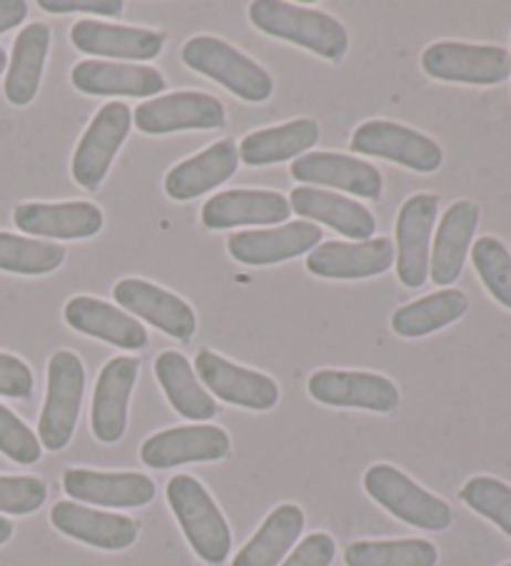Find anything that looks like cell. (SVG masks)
<instances>
[{
  "mask_svg": "<svg viewBox=\"0 0 511 566\" xmlns=\"http://www.w3.org/2000/svg\"><path fill=\"white\" fill-rule=\"evenodd\" d=\"M254 28L272 38L307 48L330 63H340L350 51V35L337 18L312 8L282 3V0H254L250 6Z\"/></svg>",
  "mask_w": 511,
  "mask_h": 566,
  "instance_id": "6da1fadb",
  "label": "cell"
},
{
  "mask_svg": "<svg viewBox=\"0 0 511 566\" xmlns=\"http://www.w3.org/2000/svg\"><path fill=\"white\" fill-rule=\"evenodd\" d=\"M167 504L188 536L192 552L205 564H222L232 549V534L220 506L210 492L190 474H178L167 482Z\"/></svg>",
  "mask_w": 511,
  "mask_h": 566,
  "instance_id": "7a4b0ae2",
  "label": "cell"
},
{
  "mask_svg": "<svg viewBox=\"0 0 511 566\" xmlns=\"http://www.w3.org/2000/svg\"><path fill=\"white\" fill-rule=\"evenodd\" d=\"M182 63L195 73L228 87L248 103H264L274 93L272 75L260 63L240 53L238 48L212 35L190 38L182 45Z\"/></svg>",
  "mask_w": 511,
  "mask_h": 566,
  "instance_id": "3957f363",
  "label": "cell"
},
{
  "mask_svg": "<svg viewBox=\"0 0 511 566\" xmlns=\"http://www.w3.org/2000/svg\"><path fill=\"white\" fill-rule=\"evenodd\" d=\"M85 395V367L75 353L61 349L48 363V392L41 419H38V439L48 452H61L75 434L77 417Z\"/></svg>",
  "mask_w": 511,
  "mask_h": 566,
  "instance_id": "277c9868",
  "label": "cell"
},
{
  "mask_svg": "<svg viewBox=\"0 0 511 566\" xmlns=\"http://www.w3.org/2000/svg\"><path fill=\"white\" fill-rule=\"evenodd\" d=\"M365 490L382 510L425 532H445L455 522L451 506L392 464H375L365 472Z\"/></svg>",
  "mask_w": 511,
  "mask_h": 566,
  "instance_id": "5b68a950",
  "label": "cell"
},
{
  "mask_svg": "<svg viewBox=\"0 0 511 566\" xmlns=\"http://www.w3.org/2000/svg\"><path fill=\"white\" fill-rule=\"evenodd\" d=\"M421 67L435 81L499 85L511 75V55L499 45L439 41L421 53Z\"/></svg>",
  "mask_w": 511,
  "mask_h": 566,
  "instance_id": "8992f818",
  "label": "cell"
},
{
  "mask_svg": "<svg viewBox=\"0 0 511 566\" xmlns=\"http://www.w3.org/2000/svg\"><path fill=\"white\" fill-rule=\"evenodd\" d=\"M350 150L397 163L415 172H437L445 163V153L429 135L392 120L362 123L352 133Z\"/></svg>",
  "mask_w": 511,
  "mask_h": 566,
  "instance_id": "52a82bcc",
  "label": "cell"
},
{
  "mask_svg": "<svg viewBox=\"0 0 511 566\" xmlns=\"http://www.w3.org/2000/svg\"><path fill=\"white\" fill-rule=\"evenodd\" d=\"M133 111L125 103H107L95 113L73 155V180L85 190H97L131 133Z\"/></svg>",
  "mask_w": 511,
  "mask_h": 566,
  "instance_id": "ba28073f",
  "label": "cell"
},
{
  "mask_svg": "<svg viewBox=\"0 0 511 566\" xmlns=\"http://www.w3.org/2000/svg\"><path fill=\"white\" fill-rule=\"evenodd\" d=\"M439 195L417 192L405 200L397 214V277L405 287L417 290L429 280V255Z\"/></svg>",
  "mask_w": 511,
  "mask_h": 566,
  "instance_id": "9c48e42d",
  "label": "cell"
},
{
  "mask_svg": "<svg viewBox=\"0 0 511 566\" xmlns=\"http://www.w3.org/2000/svg\"><path fill=\"white\" fill-rule=\"evenodd\" d=\"M133 120L145 135L215 130L225 125V105L215 95L180 91L153 97L135 107Z\"/></svg>",
  "mask_w": 511,
  "mask_h": 566,
  "instance_id": "30bf717a",
  "label": "cell"
},
{
  "mask_svg": "<svg viewBox=\"0 0 511 566\" xmlns=\"http://www.w3.org/2000/svg\"><path fill=\"white\" fill-rule=\"evenodd\" d=\"M195 369L202 385L222 402L252 409V412H268L280 402V387L272 377L230 363L212 349H200L195 357Z\"/></svg>",
  "mask_w": 511,
  "mask_h": 566,
  "instance_id": "8fae6325",
  "label": "cell"
},
{
  "mask_svg": "<svg viewBox=\"0 0 511 566\" xmlns=\"http://www.w3.org/2000/svg\"><path fill=\"white\" fill-rule=\"evenodd\" d=\"M310 397L327 407L367 409L389 415L399 407V389L392 379L375 373H352V369H320L307 382Z\"/></svg>",
  "mask_w": 511,
  "mask_h": 566,
  "instance_id": "7c38bea8",
  "label": "cell"
},
{
  "mask_svg": "<svg viewBox=\"0 0 511 566\" xmlns=\"http://www.w3.org/2000/svg\"><path fill=\"white\" fill-rule=\"evenodd\" d=\"M230 452V434L215 424H185L147 437L140 460L150 470H173L192 462H218Z\"/></svg>",
  "mask_w": 511,
  "mask_h": 566,
  "instance_id": "4fadbf2b",
  "label": "cell"
},
{
  "mask_svg": "<svg viewBox=\"0 0 511 566\" xmlns=\"http://www.w3.org/2000/svg\"><path fill=\"white\" fill-rule=\"evenodd\" d=\"M113 295L123 310L150 322L153 327L165 332V335L182 339V343L190 339L195 329H198V317H195V310L188 302L173 295V292H167L165 287L155 285V282L125 277L117 282Z\"/></svg>",
  "mask_w": 511,
  "mask_h": 566,
  "instance_id": "5bb4252c",
  "label": "cell"
},
{
  "mask_svg": "<svg viewBox=\"0 0 511 566\" xmlns=\"http://www.w3.org/2000/svg\"><path fill=\"white\" fill-rule=\"evenodd\" d=\"M324 232L314 222L294 220L274 230H250L234 232L228 238V250L232 260L250 268H268L278 262H288L320 248Z\"/></svg>",
  "mask_w": 511,
  "mask_h": 566,
  "instance_id": "9a60e30c",
  "label": "cell"
},
{
  "mask_svg": "<svg viewBox=\"0 0 511 566\" xmlns=\"http://www.w3.org/2000/svg\"><path fill=\"white\" fill-rule=\"evenodd\" d=\"M140 373L137 357H115L97 375L91 424L95 439L103 444L121 442L127 429V405H131L133 389Z\"/></svg>",
  "mask_w": 511,
  "mask_h": 566,
  "instance_id": "2e32d148",
  "label": "cell"
},
{
  "mask_svg": "<svg viewBox=\"0 0 511 566\" xmlns=\"http://www.w3.org/2000/svg\"><path fill=\"white\" fill-rule=\"evenodd\" d=\"M21 232L33 238L87 240L103 230V210L93 202H23L13 212Z\"/></svg>",
  "mask_w": 511,
  "mask_h": 566,
  "instance_id": "e0dca14e",
  "label": "cell"
},
{
  "mask_svg": "<svg viewBox=\"0 0 511 566\" xmlns=\"http://www.w3.org/2000/svg\"><path fill=\"white\" fill-rule=\"evenodd\" d=\"M290 175L304 182V188L324 185V188H337L367 200H379L385 190V180L375 165L359 160L355 155L307 153L292 163Z\"/></svg>",
  "mask_w": 511,
  "mask_h": 566,
  "instance_id": "ac0fdd59",
  "label": "cell"
},
{
  "mask_svg": "<svg viewBox=\"0 0 511 566\" xmlns=\"http://www.w3.org/2000/svg\"><path fill=\"white\" fill-rule=\"evenodd\" d=\"M395 262V245L389 238L362 242H322L307 255V270L327 280H365L387 272Z\"/></svg>",
  "mask_w": 511,
  "mask_h": 566,
  "instance_id": "d6986e66",
  "label": "cell"
},
{
  "mask_svg": "<svg viewBox=\"0 0 511 566\" xmlns=\"http://www.w3.org/2000/svg\"><path fill=\"white\" fill-rule=\"evenodd\" d=\"M51 522L58 532L71 539L105 552H123L133 546L140 534V524L131 516L97 512L75 502H58L51 512Z\"/></svg>",
  "mask_w": 511,
  "mask_h": 566,
  "instance_id": "ffe728a7",
  "label": "cell"
},
{
  "mask_svg": "<svg viewBox=\"0 0 511 566\" xmlns=\"http://www.w3.org/2000/svg\"><path fill=\"white\" fill-rule=\"evenodd\" d=\"M63 490L75 502L111 506V510H133L155 500V482L137 472H93L67 470Z\"/></svg>",
  "mask_w": 511,
  "mask_h": 566,
  "instance_id": "44dd1931",
  "label": "cell"
},
{
  "mask_svg": "<svg viewBox=\"0 0 511 566\" xmlns=\"http://www.w3.org/2000/svg\"><path fill=\"white\" fill-rule=\"evenodd\" d=\"M71 43L81 53L113 61H153L163 53L165 33L147 28L111 25L101 21H77L71 28Z\"/></svg>",
  "mask_w": 511,
  "mask_h": 566,
  "instance_id": "7402d4cb",
  "label": "cell"
},
{
  "mask_svg": "<svg viewBox=\"0 0 511 566\" xmlns=\"http://www.w3.org/2000/svg\"><path fill=\"white\" fill-rule=\"evenodd\" d=\"M479 224V208L471 200H457L449 205L435 235V248L429 255V277L435 285L449 287L465 270Z\"/></svg>",
  "mask_w": 511,
  "mask_h": 566,
  "instance_id": "603a6c76",
  "label": "cell"
},
{
  "mask_svg": "<svg viewBox=\"0 0 511 566\" xmlns=\"http://www.w3.org/2000/svg\"><path fill=\"white\" fill-rule=\"evenodd\" d=\"M290 200L272 190H228L202 205L208 230H230L242 224H278L290 218Z\"/></svg>",
  "mask_w": 511,
  "mask_h": 566,
  "instance_id": "cb8c5ba5",
  "label": "cell"
},
{
  "mask_svg": "<svg viewBox=\"0 0 511 566\" xmlns=\"http://www.w3.org/2000/svg\"><path fill=\"white\" fill-rule=\"evenodd\" d=\"M67 327L87 337H97L103 343H111L121 349H143L147 345V332L133 315L117 310L115 305L97 297H73L65 305Z\"/></svg>",
  "mask_w": 511,
  "mask_h": 566,
  "instance_id": "d4e9b609",
  "label": "cell"
},
{
  "mask_svg": "<svg viewBox=\"0 0 511 566\" xmlns=\"http://www.w3.org/2000/svg\"><path fill=\"white\" fill-rule=\"evenodd\" d=\"M240 165V153L234 148L232 140H220L195 155L175 165L165 178V192L173 200L188 202L200 198L202 192H210L228 182Z\"/></svg>",
  "mask_w": 511,
  "mask_h": 566,
  "instance_id": "484cf974",
  "label": "cell"
},
{
  "mask_svg": "<svg viewBox=\"0 0 511 566\" xmlns=\"http://www.w3.org/2000/svg\"><path fill=\"white\" fill-rule=\"evenodd\" d=\"M71 81L85 95H125L147 97L165 91L160 71L135 63L83 61L73 67Z\"/></svg>",
  "mask_w": 511,
  "mask_h": 566,
  "instance_id": "4316f807",
  "label": "cell"
},
{
  "mask_svg": "<svg viewBox=\"0 0 511 566\" xmlns=\"http://www.w3.org/2000/svg\"><path fill=\"white\" fill-rule=\"evenodd\" d=\"M290 210H294L302 218L317 220L330 224L332 230L342 232V235L362 242L369 240L377 232V220L365 205L357 200L345 198V195H334L314 188H294L290 198Z\"/></svg>",
  "mask_w": 511,
  "mask_h": 566,
  "instance_id": "83f0119b",
  "label": "cell"
},
{
  "mask_svg": "<svg viewBox=\"0 0 511 566\" xmlns=\"http://www.w3.org/2000/svg\"><path fill=\"white\" fill-rule=\"evenodd\" d=\"M155 377L163 387L167 402L175 407V412L190 419V422H208L220 412L215 397L195 377L188 357L175 353V349H165L155 359Z\"/></svg>",
  "mask_w": 511,
  "mask_h": 566,
  "instance_id": "f1b7e54d",
  "label": "cell"
},
{
  "mask_svg": "<svg viewBox=\"0 0 511 566\" xmlns=\"http://www.w3.org/2000/svg\"><path fill=\"white\" fill-rule=\"evenodd\" d=\"M48 51H51V28L45 23H31L18 33L6 73L8 103L23 107L35 101L41 91Z\"/></svg>",
  "mask_w": 511,
  "mask_h": 566,
  "instance_id": "f546056e",
  "label": "cell"
},
{
  "mask_svg": "<svg viewBox=\"0 0 511 566\" xmlns=\"http://www.w3.org/2000/svg\"><path fill=\"white\" fill-rule=\"evenodd\" d=\"M317 143L320 125L312 118H298L292 123L274 125V128L250 133L248 138H242L238 153L242 163L252 165V168H262V165H274L292 158L298 160Z\"/></svg>",
  "mask_w": 511,
  "mask_h": 566,
  "instance_id": "4dcf8cb0",
  "label": "cell"
},
{
  "mask_svg": "<svg viewBox=\"0 0 511 566\" xmlns=\"http://www.w3.org/2000/svg\"><path fill=\"white\" fill-rule=\"evenodd\" d=\"M304 530V512L298 504H280L234 556L232 566H280Z\"/></svg>",
  "mask_w": 511,
  "mask_h": 566,
  "instance_id": "1f68e13d",
  "label": "cell"
},
{
  "mask_svg": "<svg viewBox=\"0 0 511 566\" xmlns=\"http://www.w3.org/2000/svg\"><path fill=\"white\" fill-rule=\"evenodd\" d=\"M469 297L461 290H439L435 295L409 302L392 315V329L399 337L415 339L439 332L467 315Z\"/></svg>",
  "mask_w": 511,
  "mask_h": 566,
  "instance_id": "d6a6232c",
  "label": "cell"
},
{
  "mask_svg": "<svg viewBox=\"0 0 511 566\" xmlns=\"http://www.w3.org/2000/svg\"><path fill=\"white\" fill-rule=\"evenodd\" d=\"M439 552L427 539L355 542L347 546V566H437Z\"/></svg>",
  "mask_w": 511,
  "mask_h": 566,
  "instance_id": "836d02e7",
  "label": "cell"
},
{
  "mask_svg": "<svg viewBox=\"0 0 511 566\" xmlns=\"http://www.w3.org/2000/svg\"><path fill=\"white\" fill-rule=\"evenodd\" d=\"M65 262V248L51 240L0 232V270L15 275H48Z\"/></svg>",
  "mask_w": 511,
  "mask_h": 566,
  "instance_id": "e575fe53",
  "label": "cell"
},
{
  "mask_svg": "<svg viewBox=\"0 0 511 566\" xmlns=\"http://www.w3.org/2000/svg\"><path fill=\"white\" fill-rule=\"evenodd\" d=\"M471 252V262L479 280L484 282L489 295L494 297L499 305L511 310V255L504 248V242L497 238H479Z\"/></svg>",
  "mask_w": 511,
  "mask_h": 566,
  "instance_id": "d590c367",
  "label": "cell"
},
{
  "mask_svg": "<svg viewBox=\"0 0 511 566\" xmlns=\"http://www.w3.org/2000/svg\"><path fill=\"white\" fill-rule=\"evenodd\" d=\"M461 502L469 510L484 516L491 524H497L501 532L511 536V486L494 476H471L461 486Z\"/></svg>",
  "mask_w": 511,
  "mask_h": 566,
  "instance_id": "8d00e7d4",
  "label": "cell"
},
{
  "mask_svg": "<svg viewBox=\"0 0 511 566\" xmlns=\"http://www.w3.org/2000/svg\"><path fill=\"white\" fill-rule=\"evenodd\" d=\"M0 452L15 464H35L43 454L41 439L6 405H0Z\"/></svg>",
  "mask_w": 511,
  "mask_h": 566,
  "instance_id": "74e56055",
  "label": "cell"
},
{
  "mask_svg": "<svg viewBox=\"0 0 511 566\" xmlns=\"http://www.w3.org/2000/svg\"><path fill=\"white\" fill-rule=\"evenodd\" d=\"M48 486L38 476H0V512L25 516L45 504Z\"/></svg>",
  "mask_w": 511,
  "mask_h": 566,
  "instance_id": "f35d334b",
  "label": "cell"
},
{
  "mask_svg": "<svg viewBox=\"0 0 511 566\" xmlns=\"http://www.w3.org/2000/svg\"><path fill=\"white\" fill-rule=\"evenodd\" d=\"M35 379L31 367L21 357L0 353V395L13 399H28L33 395Z\"/></svg>",
  "mask_w": 511,
  "mask_h": 566,
  "instance_id": "ab89813d",
  "label": "cell"
},
{
  "mask_svg": "<svg viewBox=\"0 0 511 566\" xmlns=\"http://www.w3.org/2000/svg\"><path fill=\"white\" fill-rule=\"evenodd\" d=\"M334 554H337V544H334L332 536L314 532L294 546L288 562H282L280 566H330L334 562Z\"/></svg>",
  "mask_w": 511,
  "mask_h": 566,
  "instance_id": "60d3db41",
  "label": "cell"
},
{
  "mask_svg": "<svg viewBox=\"0 0 511 566\" xmlns=\"http://www.w3.org/2000/svg\"><path fill=\"white\" fill-rule=\"evenodd\" d=\"M41 8L48 13H95V15H123V0H41Z\"/></svg>",
  "mask_w": 511,
  "mask_h": 566,
  "instance_id": "b9f144b4",
  "label": "cell"
},
{
  "mask_svg": "<svg viewBox=\"0 0 511 566\" xmlns=\"http://www.w3.org/2000/svg\"><path fill=\"white\" fill-rule=\"evenodd\" d=\"M28 15V3L23 0H0V35L21 25Z\"/></svg>",
  "mask_w": 511,
  "mask_h": 566,
  "instance_id": "7bdbcfd3",
  "label": "cell"
},
{
  "mask_svg": "<svg viewBox=\"0 0 511 566\" xmlns=\"http://www.w3.org/2000/svg\"><path fill=\"white\" fill-rule=\"evenodd\" d=\"M13 536V524L6 520V516H0V546H3L8 539Z\"/></svg>",
  "mask_w": 511,
  "mask_h": 566,
  "instance_id": "ee69618b",
  "label": "cell"
},
{
  "mask_svg": "<svg viewBox=\"0 0 511 566\" xmlns=\"http://www.w3.org/2000/svg\"><path fill=\"white\" fill-rule=\"evenodd\" d=\"M6 67H8V55L3 48H0V73H6Z\"/></svg>",
  "mask_w": 511,
  "mask_h": 566,
  "instance_id": "f6af8a7d",
  "label": "cell"
},
{
  "mask_svg": "<svg viewBox=\"0 0 511 566\" xmlns=\"http://www.w3.org/2000/svg\"><path fill=\"white\" fill-rule=\"evenodd\" d=\"M504 566H511V564H504Z\"/></svg>",
  "mask_w": 511,
  "mask_h": 566,
  "instance_id": "bcb514c9",
  "label": "cell"
},
{
  "mask_svg": "<svg viewBox=\"0 0 511 566\" xmlns=\"http://www.w3.org/2000/svg\"><path fill=\"white\" fill-rule=\"evenodd\" d=\"M509 55H511V53H509Z\"/></svg>",
  "mask_w": 511,
  "mask_h": 566,
  "instance_id": "7dc6e473",
  "label": "cell"
}]
</instances>
